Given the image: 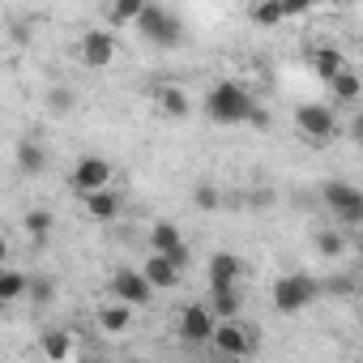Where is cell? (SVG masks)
Instances as JSON below:
<instances>
[{"mask_svg":"<svg viewBox=\"0 0 363 363\" xmlns=\"http://www.w3.org/2000/svg\"><path fill=\"white\" fill-rule=\"evenodd\" d=\"M359 48H363V35H359Z\"/></svg>","mask_w":363,"mask_h":363,"instance_id":"cell-34","label":"cell"},{"mask_svg":"<svg viewBox=\"0 0 363 363\" xmlns=\"http://www.w3.org/2000/svg\"><path fill=\"white\" fill-rule=\"evenodd\" d=\"M359 257H363V240H359Z\"/></svg>","mask_w":363,"mask_h":363,"instance_id":"cell-32","label":"cell"},{"mask_svg":"<svg viewBox=\"0 0 363 363\" xmlns=\"http://www.w3.org/2000/svg\"><path fill=\"white\" fill-rule=\"evenodd\" d=\"M22 295H30V278L26 274H18V269H5L0 274V299H22Z\"/></svg>","mask_w":363,"mask_h":363,"instance_id":"cell-21","label":"cell"},{"mask_svg":"<svg viewBox=\"0 0 363 363\" xmlns=\"http://www.w3.org/2000/svg\"><path fill=\"white\" fill-rule=\"evenodd\" d=\"M282 9H286V18H295V13H308L312 9V0H282Z\"/></svg>","mask_w":363,"mask_h":363,"instance_id":"cell-30","label":"cell"},{"mask_svg":"<svg viewBox=\"0 0 363 363\" xmlns=\"http://www.w3.org/2000/svg\"><path fill=\"white\" fill-rule=\"evenodd\" d=\"M210 308L218 312V320H227V316H240V308H244V295H240V286H210Z\"/></svg>","mask_w":363,"mask_h":363,"instance_id":"cell-13","label":"cell"},{"mask_svg":"<svg viewBox=\"0 0 363 363\" xmlns=\"http://www.w3.org/2000/svg\"><path fill=\"white\" fill-rule=\"evenodd\" d=\"M69 184H73V193H77V197H90V193L107 189V184H111V162H107V158H99V154H86V158L73 167Z\"/></svg>","mask_w":363,"mask_h":363,"instance_id":"cell-6","label":"cell"},{"mask_svg":"<svg viewBox=\"0 0 363 363\" xmlns=\"http://www.w3.org/2000/svg\"><path fill=\"white\" fill-rule=\"evenodd\" d=\"M158 103H162V111L175 116V120H184V116H189V94L179 90V86H162V90H158Z\"/></svg>","mask_w":363,"mask_h":363,"instance_id":"cell-20","label":"cell"},{"mask_svg":"<svg viewBox=\"0 0 363 363\" xmlns=\"http://www.w3.org/2000/svg\"><path fill=\"white\" fill-rule=\"evenodd\" d=\"M48 107H52L56 116H65V111H73V94H69L65 86H56V90L48 94Z\"/></svg>","mask_w":363,"mask_h":363,"instance_id":"cell-28","label":"cell"},{"mask_svg":"<svg viewBox=\"0 0 363 363\" xmlns=\"http://www.w3.org/2000/svg\"><path fill=\"white\" fill-rule=\"evenodd\" d=\"M286 18V9H282V0H261V5L252 9V22L257 26H278Z\"/></svg>","mask_w":363,"mask_h":363,"instance_id":"cell-23","label":"cell"},{"mask_svg":"<svg viewBox=\"0 0 363 363\" xmlns=\"http://www.w3.org/2000/svg\"><path fill=\"white\" fill-rule=\"evenodd\" d=\"M252 94L240 86V82H218L210 94H206V116L214 124H248L252 120Z\"/></svg>","mask_w":363,"mask_h":363,"instance_id":"cell-1","label":"cell"},{"mask_svg":"<svg viewBox=\"0 0 363 363\" xmlns=\"http://www.w3.org/2000/svg\"><path fill=\"white\" fill-rule=\"evenodd\" d=\"M342 248H346L342 227H337V231H320V235H316V252H320V257H342Z\"/></svg>","mask_w":363,"mask_h":363,"instance_id":"cell-24","label":"cell"},{"mask_svg":"<svg viewBox=\"0 0 363 363\" xmlns=\"http://www.w3.org/2000/svg\"><path fill=\"white\" fill-rule=\"evenodd\" d=\"M43 354H48V359H69V354H73L69 333H48V337H43Z\"/></svg>","mask_w":363,"mask_h":363,"instance_id":"cell-25","label":"cell"},{"mask_svg":"<svg viewBox=\"0 0 363 363\" xmlns=\"http://www.w3.org/2000/svg\"><path fill=\"white\" fill-rule=\"evenodd\" d=\"M316 291H320L316 278H308V274H286V278L274 282V308H278L282 316H295V312H303V308L316 299Z\"/></svg>","mask_w":363,"mask_h":363,"instance_id":"cell-2","label":"cell"},{"mask_svg":"<svg viewBox=\"0 0 363 363\" xmlns=\"http://www.w3.org/2000/svg\"><path fill=\"white\" fill-rule=\"evenodd\" d=\"M111 295L124 299V303H133V308H145V303L154 299V282L145 278V269H141V274H137V269H120V274L111 278Z\"/></svg>","mask_w":363,"mask_h":363,"instance_id":"cell-9","label":"cell"},{"mask_svg":"<svg viewBox=\"0 0 363 363\" xmlns=\"http://www.w3.org/2000/svg\"><path fill=\"white\" fill-rule=\"evenodd\" d=\"M329 86H333V99H342V103H354V99H359V90H363L359 73H350V69H342Z\"/></svg>","mask_w":363,"mask_h":363,"instance_id":"cell-22","label":"cell"},{"mask_svg":"<svg viewBox=\"0 0 363 363\" xmlns=\"http://www.w3.org/2000/svg\"><path fill=\"white\" fill-rule=\"evenodd\" d=\"M346 133H350V141H359V145H363V111H359V116L346 124Z\"/></svg>","mask_w":363,"mask_h":363,"instance_id":"cell-31","label":"cell"},{"mask_svg":"<svg viewBox=\"0 0 363 363\" xmlns=\"http://www.w3.org/2000/svg\"><path fill=\"white\" fill-rule=\"evenodd\" d=\"M179 274H184V265H179L175 257H167V252H154L145 261V278L154 282V291H171L179 282Z\"/></svg>","mask_w":363,"mask_h":363,"instance_id":"cell-11","label":"cell"},{"mask_svg":"<svg viewBox=\"0 0 363 363\" xmlns=\"http://www.w3.org/2000/svg\"><path fill=\"white\" fill-rule=\"evenodd\" d=\"M137 30L154 48H179V43H184V26H179V18L167 13V9H158V5H145V13L137 18Z\"/></svg>","mask_w":363,"mask_h":363,"instance_id":"cell-3","label":"cell"},{"mask_svg":"<svg viewBox=\"0 0 363 363\" xmlns=\"http://www.w3.org/2000/svg\"><path fill=\"white\" fill-rule=\"evenodd\" d=\"M295 124H299V133L312 137V141H325V137H333V133L342 128L337 116H333V107H325V103H303V107L295 111Z\"/></svg>","mask_w":363,"mask_h":363,"instance_id":"cell-8","label":"cell"},{"mask_svg":"<svg viewBox=\"0 0 363 363\" xmlns=\"http://www.w3.org/2000/svg\"><path fill=\"white\" fill-rule=\"evenodd\" d=\"M320 193H325V206L333 210V218H337L342 227H359V223H363V193H359L354 184L333 179V184H325Z\"/></svg>","mask_w":363,"mask_h":363,"instance_id":"cell-4","label":"cell"},{"mask_svg":"<svg viewBox=\"0 0 363 363\" xmlns=\"http://www.w3.org/2000/svg\"><path fill=\"white\" fill-rule=\"evenodd\" d=\"M150 244H154V252H179L184 248V235H179V227H171V223H154L150 227Z\"/></svg>","mask_w":363,"mask_h":363,"instance_id":"cell-15","label":"cell"},{"mask_svg":"<svg viewBox=\"0 0 363 363\" xmlns=\"http://www.w3.org/2000/svg\"><path fill=\"white\" fill-rule=\"evenodd\" d=\"M312 5H325V0H312Z\"/></svg>","mask_w":363,"mask_h":363,"instance_id":"cell-33","label":"cell"},{"mask_svg":"<svg viewBox=\"0 0 363 363\" xmlns=\"http://www.w3.org/2000/svg\"><path fill=\"white\" fill-rule=\"evenodd\" d=\"M240 257L235 252H218L210 257V286H240Z\"/></svg>","mask_w":363,"mask_h":363,"instance_id":"cell-12","label":"cell"},{"mask_svg":"<svg viewBox=\"0 0 363 363\" xmlns=\"http://www.w3.org/2000/svg\"><path fill=\"white\" fill-rule=\"evenodd\" d=\"M150 0H111V9H107V22L111 26H133L141 13H145Z\"/></svg>","mask_w":363,"mask_h":363,"instance_id":"cell-17","label":"cell"},{"mask_svg":"<svg viewBox=\"0 0 363 363\" xmlns=\"http://www.w3.org/2000/svg\"><path fill=\"white\" fill-rule=\"evenodd\" d=\"M77 56H82L86 69H103V65H111V56H116V39H111V30H103V26L86 30L82 43H77Z\"/></svg>","mask_w":363,"mask_h":363,"instance_id":"cell-10","label":"cell"},{"mask_svg":"<svg viewBox=\"0 0 363 363\" xmlns=\"http://www.w3.org/2000/svg\"><path fill=\"white\" fill-rule=\"evenodd\" d=\"M30 299L35 303H52L56 299V282L52 278H30Z\"/></svg>","mask_w":363,"mask_h":363,"instance_id":"cell-27","label":"cell"},{"mask_svg":"<svg viewBox=\"0 0 363 363\" xmlns=\"http://www.w3.org/2000/svg\"><path fill=\"white\" fill-rule=\"evenodd\" d=\"M26 231H30L35 240H43V235L52 231V214H48V210H30V214H26Z\"/></svg>","mask_w":363,"mask_h":363,"instance_id":"cell-26","label":"cell"},{"mask_svg":"<svg viewBox=\"0 0 363 363\" xmlns=\"http://www.w3.org/2000/svg\"><path fill=\"white\" fill-rule=\"evenodd\" d=\"M175 329H179V337H184L189 346H206L214 337V329H218V312L210 303H189L184 312H179Z\"/></svg>","mask_w":363,"mask_h":363,"instance_id":"cell-5","label":"cell"},{"mask_svg":"<svg viewBox=\"0 0 363 363\" xmlns=\"http://www.w3.org/2000/svg\"><path fill=\"white\" fill-rule=\"evenodd\" d=\"M193 201H197L201 210H214V206H218V189H210V184H201V189L193 193Z\"/></svg>","mask_w":363,"mask_h":363,"instance_id":"cell-29","label":"cell"},{"mask_svg":"<svg viewBox=\"0 0 363 363\" xmlns=\"http://www.w3.org/2000/svg\"><path fill=\"white\" fill-rule=\"evenodd\" d=\"M86 210H90V218L107 223V218H116V214H120V197H116L111 189H99V193H90V197H86Z\"/></svg>","mask_w":363,"mask_h":363,"instance_id":"cell-16","label":"cell"},{"mask_svg":"<svg viewBox=\"0 0 363 363\" xmlns=\"http://www.w3.org/2000/svg\"><path fill=\"white\" fill-rule=\"evenodd\" d=\"M312 65H316L320 82H333V77L346 69V60H342V52H337V48H316V52H312Z\"/></svg>","mask_w":363,"mask_h":363,"instance_id":"cell-18","label":"cell"},{"mask_svg":"<svg viewBox=\"0 0 363 363\" xmlns=\"http://www.w3.org/2000/svg\"><path fill=\"white\" fill-rule=\"evenodd\" d=\"M18 167H22L26 175H39V171L48 167V154H43V145H39V141H22V145H18Z\"/></svg>","mask_w":363,"mask_h":363,"instance_id":"cell-19","label":"cell"},{"mask_svg":"<svg viewBox=\"0 0 363 363\" xmlns=\"http://www.w3.org/2000/svg\"><path fill=\"white\" fill-rule=\"evenodd\" d=\"M210 346H214L218 354L240 359V354H252V333H248V325H244L240 316H227V320H218V329H214Z\"/></svg>","mask_w":363,"mask_h":363,"instance_id":"cell-7","label":"cell"},{"mask_svg":"<svg viewBox=\"0 0 363 363\" xmlns=\"http://www.w3.org/2000/svg\"><path fill=\"white\" fill-rule=\"evenodd\" d=\"M99 325H103L107 333H124V329L133 325V303H124V299L103 303V308H99Z\"/></svg>","mask_w":363,"mask_h":363,"instance_id":"cell-14","label":"cell"}]
</instances>
